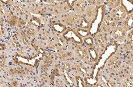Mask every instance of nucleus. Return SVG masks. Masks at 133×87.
Listing matches in <instances>:
<instances>
[{"mask_svg":"<svg viewBox=\"0 0 133 87\" xmlns=\"http://www.w3.org/2000/svg\"><path fill=\"white\" fill-rule=\"evenodd\" d=\"M17 37L18 38L19 42L22 43V45L25 46V47L29 48L30 46V41L27 37L25 31L22 30V28H20L17 32Z\"/></svg>","mask_w":133,"mask_h":87,"instance_id":"nucleus-13","label":"nucleus"},{"mask_svg":"<svg viewBox=\"0 0 133 87\" xmlns=\"http://www.w3.org/2000/svg\"><path fill=\"white\" fill-rule=\"evenodd\" d=\"M4 49V45L0 43V51H2Z\"/></svg>","mask_w":133,"mask_h":87,"instance_id":"nucleus-22","label":"nucleus"},{"mask_svg":"<svg viewBox=\"0 0 133 87\" xmlns=\"http://www.w3.org/2000/svg\"><path fill=\"white\" fill-rule=\"evenodd\" d=\"M0 86H1V87H5L6 86V82L4 79H0Z\"/></svg>","mask_w":133,"mask_h":87,"instance_id":"nucleus-21","label":"nucleus"},{"mask_svg":"<svg viewBox=\"0 0 133 87\" xmlns=\"http://www.w3.org/2000/svg\"><path fill=\"white\" fill-rule=\"evenodd\" d=\"M120 23V26L126 31L129 32L132 30V13L128 14L126 18Z\"/></svg>","mask_w":133,"mask_h":87,"instance_id":"nucleus-12","label":"nucleus"},{"mask_svg":"<svg viewBox=\"0 0 133 87\" xmlns=\"http://www.w3.org/2000/svg\"><path fill=\"white\" fill-rule=\"evenodd\" d=\"M6 55L4 53L0 54V70L4 71L6 63Z\"/></svg>","mask_w":133,"mask_h":87,"instance_id":"nucleus-17","label":"nucleus"},{"mask_svg":"<svg viewBox=\"0 0 133 87\" xmlns=\"http://www.w3.org/2000/svg\"><path fill=\"white\" fill-rule=\"evenodd\" d=\"M10 42L12 47L15 49V50L20 54H24V48H23L22 45L21 43L19 42V40L17 39L15 37H13L11 38L10 39Z\"/></svg>","mask_w":133,"mask_h":87,"instance_id":"nucleus-14","label":"nucleus"},{"mask_svg":"<svg viewBox=\"0 0 133 87\" xmlns=\"http://www.w3.org/2000/svg\"><path fill=\"white\" fill-rule=\"evenodd\" d=\"M97 13V8L95 6L88 5L82 17L88 22H91L95 19Z\"/></svg>","mask_w":133,"mask_h":87,"instance_id":"nucleus-9","label":"nucleus"},{"mask_svg":"<svg viewBox=\"0 0 133 87\" xmlns=\"http://www.w3.org/2000/svg\"><path fill=\"white\" fill-rule=\"evenodd\" d=\"M88 3L89 5H91L95 6H99L103 5L104 3H105V1H88Z\"/></svg>","mask_w":133,"mask_h":87,"instance_id":"nucleus-20","label":"nucleus"},{"mask_svg":"<svg viewBox=\"0 0 133 87\" xmlns=\"http://www.w3.org/2000/svg\"><path fill=\"white\" fill-rule=\"evenodd\" d=\"M11 14H11L9 9L7 8L5 4L0 1V16L8 18Z\"/></svg>","mask_w":133,"mask_h":87,"instance_id":"nucleus-15","label":"nucleus"},{"mask_svg":"<svg viewBox=\"0 0 133 87\" xmlns=\"http://www.w3.org/2000/svg\"><path fill=\"white\" fill-rule=\"evenodd\" d=\"M53 42L55 48H57L59 50L65 49L66 47V42L64 38L59 34L56 33L54 35Z\"/></svg>","mask_w":133,"mask_h":87,"instance_id":"nucleus-10","label":"nucleus"},{"mask_svg":"<svg viewBox=\"0 0 133 87\" xmlns=\"http://www.w3.org/2000/svg\"><path fill=\"white\" fill-rule=\"evenodd\" d=\"M83 17L78 15L74 11L68 12V13L59 16L61 24H63L65 26L70 28H75L79 25L82 22Z\"/></svg>","mask_w":133,"mask_h":87,"instance_id":"nucleus-3","label":"nucleus"},{"mask_svg":"<svg viewBox=\"0 0 133 87\" xmlns=\"http://www.w3.org/2000/svg\"><path fill=\"white\" fill-rule=\"evenodd\" d=\"M46 4V15L62 16L70 11V6L67 1H53L50 4Z\"/></svg>","mask_w":133,"mask_h":87,"instance_id":"nucleus-2","label":"nucleus"},{"mask_svg":"<svg viewBox=\"0 0 133 87\" xmlns=\"http://www.w3.org/2000/svg\"><path fill=\"white\" fill-rule=\"evenodd\" d=\"M5 33V24L3 17L0 16V36L2 37Z\"/></svg>","mask_w":133,"mask_h":87,"instance_id":"nucleus-19","label":"nucleus"},{"mask_svg":"<svg viewBox=\"0 0 133 87\" xmlns=\"http://www.w3.org/2000/svg\"><path fill=\"white\" fill-rule=\"evenodd\" d=\"M7 20L9 24L12 26H17V24H18L19 18L12 14L9 17H8Z\"/></svg>","mask_w":133,"mask_h":87,"instance_id":"nucleus-18","label":"nucleus"},{"mask_svg":"<svg viewBox=\"0 0 133 87\" xmlns=\"http://www.w3.org/2000/svg\"><path fill=\"white\" fill-rule=\"evenodd\" d=\"M87 1H76L73 2L74 12L81 16H83L88 5Z\"/></svg>","mask_w":133,"mask_h":87,"instance_id":"nucleus-7","label":"nucleus"},{"mask_svg":"<svg viewBox=\"0 0 133 87\" xmlns=\"http://www.w3.org/2000/svg\"><path fill=\"white\" fill-rule=\"evenodd\" d=\"M25 33L29 39H33L34 38L36 37L37 33H38L37 26L30 22L28 23L26 27V31Z\"/></svg>","mask_w":133,"mask_h":87,"instance_id":"nucleus-11","label":"nucleus"},{"mask_svg":"<svg viewBox=\"0 0 133 87\" xmlns=\"http://www.w3.org/2000/svg\"><path fill=\"white\" fill-rule=\"evenodd\" d=\"M110 37L114 41L118 43H123L126 40L128 32L121 27L117 26L110 33Z\"/></svg>","mask_w":133,"mask_h":87,"instance_id":"nucleus-6","label":"nucleus"},{"mask_svg":"<svg viewBox=\"0 0 133 87\" xmlns=\"http://www.w3.org/2000/svg\"><path fill=\"white\" fill-rule=\"evenodd\" d=\"M108 14L115 21L119 23L128 16V11L123 6L120 5L114 9L111 10Z\"/></svg>","mask_w":133,"mask_h":87,"instance_id":"nucleus-5","label":"nucleus"},{"mask_svg":"<svg viewBox=\"0 0 133 87\" xmlns=\"http://www.w3.org/2000/svg\"><path fill=\"white\" fill-rule=\"evenodd\" d=\"M52 33L50 28L47 27H42L38 31L36 37H38L39 41L47 42L51 38Z\"/></svg>","mask_w":133,"mask_h":87,"instance_id":"nucleus-8","label":"nucleus"},{"mask_svg":"<svg viewBox=\"0 0 133 87\" xmlns=\"http://www.w3.org/2000/svg\"><path fill=\"white\" fill-rule=\"evenodd\" d=\"M121 2H122L121 1H107L105 2L107 6L111 10L114 9L121 5Z\"/></svg>","mask_w":133,"mask_h":87,"instance_id":"nucleus-16","label":"nucleus"},{"mask_svg":"<svg viewBox=\"0 0 133 87\" xmlns=\"http://www.w3.org/2000/svg\"><path fill=\"white\" fill-rule=\"evenodd\" d=\"M119 23L115 21L108 14L104 17L100 27V31L102 33H110L116 27Z\"/></svg>","mask_w":133,"mask_h":87,"instance_id":"nucleus-4","label":"nucleus"},{"mask_svg":"<svg viewBox=\"0 0 133 87\" xmlns=\"http://www.w3.org/2000/svg\"><path fill=\"white\" fill-rule=\"evenodd\" d=\"M1 1L3 4L8 6L9 9H10V11L13 13V15L24 20L26 22H30L32 16H31L26 5H25L21 2L10 1H8L6 2Z\"/></svg>","mask_w":133,"mask_h":87,"instance_id":"nucleus-1","label":"nucleus"}]
</instances>
